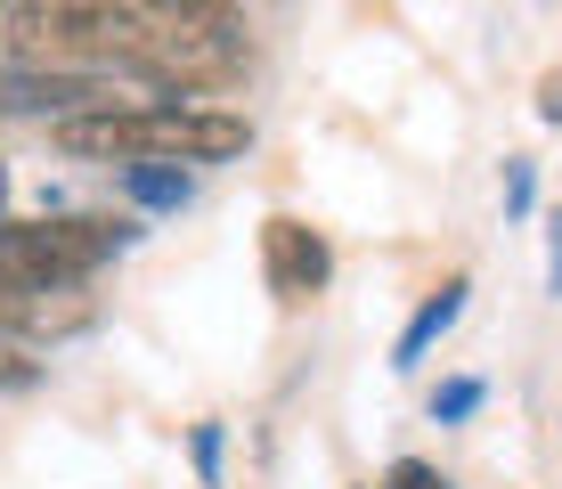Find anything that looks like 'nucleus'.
Returning <instances> with one entry per match:
<instances>
[{"mask_svg":"<svg viewBox=\"0 0 562 489\" xmlns=\"http://www.w3.org/2000/svg\"><path fill=\"white\" fill-rule=\"evenodd\" d=\"M383 489H449V481H440V474H432L424 457H400L392 474H383Z\"/></svg>","mask_w":562,"mask_h":489,"instance_id":"obj_9","label":"nucleus"},{"mask_svg":"<svg viewBox=\"0 0 562 489\" xmlns=\"http://www.w3.org/2000/svg\"><path fill=\"white\" fill-rule=\"evenodd\" d=\"M530 196H538L530 164H506V212H530Z\"/></svg>","mask_w":562,"mask_h":489,"instance_id":"obj_10","label":"nucleus"},{"mask_svg":"<svg viewBox=\"0 0 562 489\" xmlns=\"http://www.w3.org/2000/svg\"><path fill=\"white\" fill-rule=\"evenodd\" d=\"M66 155H99V164H221V155L254 147V123L196 98H147V107H106V114H66L49 123Z\"/></svg>","mask_w":562,"mask_h":489,"instance_id":"obj_1","label":"nucleus"},{"mask_svg":"<svg viewBox=\"0 0 562 489\" xmlns=\"http://www.w3.org/2000/svg\"><path fill=\"white\" fill-rule=\"evenodd\" d=\"M0 9H16V0H0Z\"/></svg>","mask_w":562,"mask_h":489,"instance_id":"obj_14","label":"nucleus"},{"mask_svg":"<svg viewBox=\"0 0 562 489\" xmlns=\"http://www.w3.org/2000/svg\"><path fill=\"white\" fill-rule=\"evenodd\" d=\"M0 196H9V171H0Z\"/></svg>","mask_w":562,"mask_h":489,"instance_id":"obj_13","label":"nucleus"},{"mask_svg":"<svg viewBox=\"0 0 562 489\" xmlns=\"http://www.w3.org/2000/svg\"><path fill=\"white\" fill-rule=\"evenodd\" d=\"M547 229H554V278H547V286L562 293V212H554V221H547Z\"/></svg>","mask_w":562,"mask_h":489,"instance_id":"obj_12","label":"nucleus"},{"mask_svg":"<svg viewBox=\"0 0 562 489\" xmlns=\"http://www.w3.org/2000/svg\"><path fill=\"white\" fill-rule=\"evenodd\" d=\"M123 245H131V229L90 221V212H66V221H0V286H82Z\"/></svg>","mask_w":562,"mask_h":489,"instance_id":"obj_2","label":"nucleus"},{"mask_svg":"<svg viewBox=\"0 0 562 489\" xmlns=\"http://www.w3.org/2000/svg\"><path fill=\"white\" fill-rule=\"evenodd\" d=\"M123 188L139 196V204H155V212H180L188 204V171L180 164H123Z\"/></svg>","mask_w":562,"mask_h":489,"instance_id":"obj_6","label":"nucleus"},{"mask_svg":"<svg viewBox=\"0 0 562 489\" xmlns=\"http://www.w3.org/2000/svg\"><path fill=\"white\" fill-rule=\"evenodd\" d=\"M261 278L278 302H310V293H326V278H335V253H326L318 229H302V221H261Z\"/></svg>","mask_w":562,"mask_h":489,"instance_id":"obj_4","label":"nucleus"},{"mask_svg":"<svg viewBox=\"0 0 562 489\" xmlns=\"http://www.w3.org/2000/svg\"><path fill=\"white\" fill-rule=\"evenodd\" d=\"M106 107H131V98H114L106 74H49V66L0 74V114H49V123H66V114H106Z\"/></svg>","mask_w":562,"mask_h":489,"instance_id":"obj_3","label":"nucleus"},{"mask_svg":"<svg viewBox=\"0 0 562 489\" xmlns=\"http://www.w3.org/2000/svg\"><path fill=\"white\" fill-rule=\"evenodd\" d=\"M464 293H473V278H449V286H440L432 302H424L416 319H408V335L392 343V367H400V376H408V367H424V351H432V343L464 319Z\"/></svg>","mask_w":562,"mask_h":489,"instance_id":"obj_5","label":"nucleus"},{"mask_svg":"<svg viewBox=\"0 0 562 489\" xmlns=\"http://www.w3.org/2000/svg\"><path fill=\"white\" fill-rule=\"evenodd\" d=\"M481 400H490V391H481L473 376H449V384L432 391V424H464V416H473Z\"/></svg>","mask_w":562,"mask_h":489,"instance_id":"obj_7","label":"nucleus"},{"mask_svg":"<svg viewBox=\"0 0 562 489\" xmlns=\"http://www.w3.org/2000/svg\"><path fill=\"white\" fill-rule=\"evenodd\" d=\"M538 114H547V123H562V74H547V98H538Z\"/></svg>","mask_w":562,"mask_h":489,"instance_id":"obj_11","label":"nucleus"},{"mask_svg":"<svg viewBox=\"0 0 562 489\" xmlns=\"http://www.w3.org/2000/svg\"><path fill=\"white\" fill-rule=\"evenodd\" d=\"M196 474H204V489H221V424H196Z\"/></svg>","mask_w":562,"mask_h":489,"instance_id":"obj_8","label":"nucleus"}]
</instances>
